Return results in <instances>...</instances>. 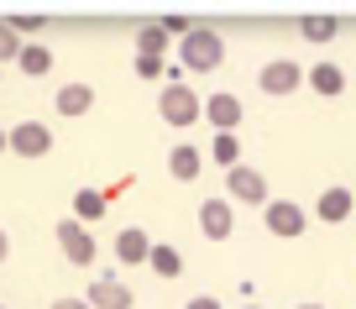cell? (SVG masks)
<instances>
[{
  "label": "cell",
  "instance_id": "obj_1",
  "mask_svg": "<svg viewBox=\"0 0 356 309\" xmlns=\"http://www.w3.org/2000/svg\"><path fill=\"white\" fill-rule=\"evenodd\" d=\"M178 53H184V68L189 74H215V68L225 63V42L215 26H194L184 42H178Z\"/></svg>",
  "mask_w": 356,
  "mask_h": 309
},
{
  "label": "cell",
  "instance_id": "obj_2",
  "mask_svg": "<svg viewBox=\"0 0 356 309\" xmlns=\"http://www.w3.org/2000/svg\"><path fill=\"white\" fill-rule=\"evenodd\" d=\"M157 116H163L168 126H194L204 116V105H200V95H194L189 84H168L163 95H157Z\"/></svg>",
  "mask_w": 356,
  "mask_h": 309
},
{
  "label": "cell",
  "instance_id": "obj_3",
  "mask_svg": "<svg viewBox=\"0 0 356 309\" xmlns=\"http://www.w3.org/2000/svg\"><path fill=\"white\" fill-rule=\"evenodd\" d=\"M262 221L273 236H283V241H293V236H304V225H309V210H299L293 199H267L262 205Z\"/></svg>",
  "mask_w": 356,
  "mask_h": 309
},
{
  "label": "cell",
  "instance_id": "obj_4",
  "mask_svg": "<svg viewBox=\"0 0 356 309\" xmlns=\"http://www.w3.org/2000/svg\"><path fill=\"white\" fill-rule=\"evenodd\" d=\"M225 199H236V205H267V178L246 163L225 168Z\"/></svg>",
  "mask_w": 356,
  "mask_h": 309
},
{
  "label": "cell",
  "instance_id": "obj_5",
  "mask_svg": "<svg viewBox=\"0 0 356 309\" xmlns=\"http://www.w3.org/2000/svg\"><path fill=\"white\" fill-rule=\"evenodd\" d=\"M58 246H63V257L74 267H89L95 262V252H100V246H95V236H89V225H79L74 215H68V221H58Z\"/></svg>",
  "mask_w": 356,
  "mask_h": 309
},
{
  "label": "cell",
  "instance_id": "obj_6",
  "mask_svg": "<svg viewBox=\"0 0 356 309\" xmlns=\"http://www.w3.org/2000/svg\"><path fill=\"white\" fill-rule=\"evenodd\" d=\"M11 152L16 157H47L53 152V126H42V121L11 126Z\"/></svg>",
  "mask_w": 356,
  "mask_h": 309
},
{
  "label": "cell",
  "instance_id": "obj_7",
  "mask_svg": "<svg viewBox=\"0 0 356 309\" xmlns=\"http://www.w3.org/2000/svg\"><path fill=\"white\" fill-rule=\"evenodd\" d=\"M257 84H262L267 95H293V89L304 84V68L293 63V58H273V63H262V74H257Z\"/></svg>",
  "mask_w": 356,
  "mask_h": 309
},
{
  "label": "cell",
  "instance_id": "obj_8",
  "mask_svg": "<svg viewBox=\"0 0 356 309\" xmlns=\"http://www.w3.org/2000/svg\"><path fill=\"white\" fill-rule=\"evenodd\" d=\"M241 100H236L231 95V89H215V95L210 100H204V121H210L215 126V136H220V132H236V126H241Z\"/></svg>",
  "mask_w": 356,
  "mask_h": 309
},
{
  "label": "cell",
  "instance_id": "obj_9",
  "mask_svg": "<svg viewBox=\"0 0 356 309\" xmlns=\"http://www.w3.org/2000/svg\"><path fill=\"white\" fill-rule=\"evenodd\" d=\"M200 231L210 236V241H225V236L236 231V210H231V199H204V205H200Z\"/></svg>",
  "mask_w": 356,
  "mask_h": 309
},
{
  "label": "cell",
  "instance_id": "obj_10",
  "mask_svg": "<svg viewBox=\"0 0 356 309\" xmlns=\"http://www.w3.org/2000/svg\"><path fill=\"white\" fill-rule=\"evenodd\" d=\"M89 309H131L136 304V294L121 283V278H95V288H89Z\"/></svg>",
  "mask_w": 356,
  "mask_h": 309
},
{
  "label": "cell",
  "instance_id": "obj_11",
  "mask_svg": "<svg viewBox=\"0 0 356 309\" xmlns=\"http://www.w3.org/2000/svg\"><path fill=\"white\" fill-rule=\"evenodd\" d=\"M351 210H356V194H351V189H341V184H330L320 194V205H314V215H320L325 225H341Z\"/></svg>",
  "mask_w": 356,
  "mask_h": 309
},
{
  "label": "cell",
  "instance_id": "obj_12",
  "mask_svg": "<svg viewBox=\"0 0 356 309\" xmlns=\"http://www.w3.org/2000/svg\"><path fill=\"white\" fill-rule=\"evenodd\" d=\"M115 257H121V262H147V257H152V236H147L142 225H126V231L115 236Z\"/></svg>",
  "mask_w": 356,
  "mask_h": 309
},
{
  "label": "cell",
  "instance_id": "obj_13",
  "mask_svg": "<svg viewBox=\"0 0 356 309\" xmlns=\"http://www.w3.org/2000/svg\"><path fill=\"white\" fill-rule=\"evenodd\" d=\"M168 173H173L178 184H194V178H200V147L178 142L173 152H168Z\"/></svg>",
  "mask_w": 356,
  "mask_h": 309
},
{
  "label": "cell",
  "instance_id": "obj_14",
  "mask_svg": "<svg viewBox=\"0 0 356 309\" xmlns=\"http://www.w3.org/2000/svg\"><path fill=\"white\" fill-rule=\"evenodd\" d=\"M53 105H58V116H84L95 105V84H63Z\"/></svg>",
  "mask_w": 356,
  "mask_h": 309
},
{
  "label": "cell",
  "instance_id": "obj_15",
  "mask_svg": "<svg viewBox=\"0 0 356 309\" xmlns=\"http://www.w3.org/2000/svg\"><path fill=\"white\" fill-rule=\"evenodd\" d=\"M304 79H309V89H314V95H325V100H335V95L346 89V74H341L335 63H314Z\"/></svg>",
  "mask_w": 356,
  "mask_h": 309
},
{
  "label": "cell",
  "instance_id": "obj_16",
  "mask_svg": "<svg viewBox=\"0 0 356 309\" xmlns=\"http://www.w3.org/2000/svg\"><path fill=\"white\" fill-rule=\"evenodd\" d=\"M16 68H22L26 79H42L47 68H53V47H47V42H26L22 58H16Z\"/></svg>",
  "mask_w": 356,
  "mask_h": 309
},
{
  "label": "cell",
  "instance_id": "obj_17",
  "mask_svg": "<svg viewBox=\"0 0 356 309\" xmlns=\"http://www.w3.org/2000/svg\"><path fill=\"white\" fill-rule=\"evenodd\" d=\"M100 215H105V194L100 189H79L74 194V221L89 225V221H100Z\"/></svg>",
  "mask_w": 356,
  "mask_h": 309
},
{
  "label": "cell",
  "instance_id": "obj_18",
  "mask_svg": "<svg viewBox=\"0 0 356 309\" xmlns=\"http://www.w3.org/2000/svg\"><path fill=\"white\" fill-rule=\"evenodd\" d=\"M147 262H152L157 278H178V273H184V257H178V246H163V241L152 246V257H147Z\"/></svg>",
  "mask_w": 356,
  "mask_h": 309
},
{
  "label": "cell",
  "instance_id": "obj_19",
  "mask_svg": "<svg viewBox=\"0 0 356 309\" xmlns=\"http://www.w3.org/2000/svg\"><path fill=\"white\" fill-rule=\"evenodd\" d=\"M168 53V32L163 26H142L136 32V58H163Z\"/></svg>",
  "mask_w": 356,
  "mask_h": 309
},
{
  "label": "cell",
  "instance_id": "obj_20",
  "mask_svg": "<svg viewBox=\"0 0 356 309\" xmlns=\"http://www.w3.org/2000/svg\"><path fill=\"white\" fill-rule=\"evenodd\" d=\"M210 157H215L220 168H236V163H241V147H236V132H220V136H215V142H210Z\"/></svg>",
  "mask_w": 356,
  "mask_h": 309
},
{
  "label": "cell",
  "instance_id": "obj_21",
  "mask_svg": "<svg viewBox=\"0 0 356 309\" xmlns=\"http://www.w3.org/2000/svg\"><path fill=\"white\" fill-rule=\"evenodd\" d=\"M299 32L309 37V42H330V37H335V16H304Z\"/></svg>",
  "mask_w": 356,
  "mask_h": 309
},
{
  "label": "cell",
  "instance_id": "obj_22",
  "mask_svg": "<svg viewBox=\"0 0 356 309\" xmlns=\"http://www.w3.org/2000/svg\"><path fill=\"white\" fill-rule=\"evenodd\" d=\"M22 37L11 32V22H0V63H16V58H22Z\"/></svg>",
  "mask_w": 356,
  "mask_h": 309
},
{
  "label": "cell",
  "instance_id": "obj_23",
  "mask_svg": "<svg viewBox=\"0 0 356 309\" xmlns=\"http://www.w3.org/2000/svg\"><path fill=\"white\" fill-rule=\"evenodd\" d=\"M157 26H163L168 37H189V32H194V22H189V16H168V22H157Z\"/></svg>",
  "mask_w": 356,
  "mask_h": 309
},
{
  "label": "cell",
  "instance_id": "obj_24",
  "mask_svg": "<svg viewBox=\"0 0 356 309\" xmlns=\"http://www.w3.org/2000/svg\"><path fill=\"white\" fill-rule=\"evenodd\" d=\"M163 58H136V79H163Z\"/></svg>",
  "mask_w": 356,
  "mask_h": 309
},
{
  "label": "cell",
  "instance_id": "obj_25",
  "mask_svg": "<svg viewBox=\"0 0 356 309\" xmlns=\"http://www.w3.org/2000/svg\"><path fill=\"white\" fill-rule=\"evenodd\" d=\"M11 32L26 37V32H42V16H11Z\"/></svg>",
  "mask_w": 356,
  "mask_h": 309
},
{
  "label": "cell",
  "instance_id": "obj_26",
  "mask_svg": "<svg viewBox=\"0 0 356 309\" xmlns=\"http://www.w3.org/2000/svg\"><path fill=\"white\" fill-rule=\"evenodd\" d=\"M184 309H220V299H215V294H194Z\"/></svg>",
  "mask_w": 356,
  "mask_h": 309
},
{
  "label": "cell",
  "instance_id": "obj_27",
  "mask_svg": "<svg viewBox=\"0 0 356 309\" xmlns=\"http://www.w3.org/2000/svg\"><path fill=\"white\" fill-rule=\"evenodd\" d=\"M47 309H89V299H53Z\"/></svg>",
  "mask_w": 356,
  "mask_h": 309
},
{
  "label": "cell",
  "instance_id": "obj_28",
  "mask_svg": "<svg viewBox=\"0 0 356 309\" xmlns=\"http://www.w3.org/2000/svg\"><path fill=\"white\" fill-rule=\"evenodd\" d=\"M6 257H11V236L0 231V262H6Z\"/></svg>",
  "mask_w": 356,
  "mask_h": 309
},
{
  "label": "cell",
  "instance_id": "obj_29",
  "mask_svg": "<svg viewBox=\"0 0 356 309\" xmlns=\"http://www.w3.org/2000/svg\"><path fill=\"white\" fill-rule=\"evenodd\" d=\"M6 147H11V132H6V126H0V152H6Z\"/></svg>",
  "mask_w": 356,
  "mask_h": 309
},
{
  "label": "cell",
  "instance_id": "obj_30",
  "mask_svg": "<svg viewBox=\"0 0 356 309\" xmlns=\"http://www.w3.org/2000/svg\"><path fill=\"white\" fill-rule=\"evenodd\" d=\"M299 309H325V304H299Z\"/></svg>",
  "mask_w": 356,
  "mask_h": 309
},
{
  "label": "cell",
  "instance_id": "obj_31",
  "mask_svg": "<svg viewBox=\"0 0 356 309\" xmlns=\"http://www.w3.org/2000/svg\"><path fill=\"white\" fill-rule=\"evenodd\" d=\"M241 309H262V304H241Z\"/></svg>",
  "mask_w": 356,
  "mask_h": 309
}]
</instances>
